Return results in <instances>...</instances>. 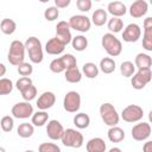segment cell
<instances>
[{
    "label": "cell",
    "instance_id": "cell-6",
    "mask_svg": "<svg viewBox=\"0 0 152 152\" xmlns=\"http://www.w3.org/2000/svg\"><path fill=\"white\" fill-rule=\"evenodd\" d=\"M62 144L66 147L72 148H80L83 145V135L81 132L74 129V128H66L64 129V133L61 138Z\"/></svg>",
    "mask_w": 152,
    "mask_h": 152
},
{
    "label": "cell",
    "instance_id": "cell-14",
    "mask_svg": "<svg viewBox=\"0 0 152 152\" xmlns=\"http://www.w3.org/2000/svg\"><path fill=\"white\" fill-rule=\"evenodd\" d=\"M141 36V28L138 24H129L125 27L122 32V38L127 43H134L137 42Z\"/></svg>",
    "mask_w": 152,
    "mask_h": 152
},
{
    "label": "cell",
    "instance_id": "cell-32",
    "mask_svg": "<svg viewBox=\"0 0 152 152\" xmlns=\"http://www.w3.org/2000/svg\"><path fill=\"white\" fill-rule=\"evenodd\" d=\"M71 44L76 51H83L88 46V40L84 36H76L71 39Z\"/></svg>",
    "mask_w": 152,
    "mask_h": 152
},
{
    "label": "cell",
    "instance_id": "cell-9",
    "mask_svg": "<svg viewBox=\"0 0 152 152\" xmlns=\"http://www.w3.org/2000/svg\"><path fill=\"white\" fill-rule=\"evenodd\" d=\"M63 107L69 113H76L81 107V96L77 91H68L63 100Z\"/></svg>",
    "mask_w": 152,
    "mask_h": 152
},
{
    "label": "cell",
    "instance_id": "cell-27",
    "mask_svg": "<svg viewBox=\"0 0 152 152\" xmlns=\"http://www.w3.org/2000/svg\"><path fill=\"white\" fill-rule=\"evenodd\" d=\"M89 124H90V118L86 113H78L74 116V125L80 129L87 128Z\"/></svg>",
    "mask_w": 152,
    "mask_h": 152
},
{
    "label": "cell",
    "instance_id": "cell-2",
    "mask_svg": "<svg viewBox=\"0 0 152 152\" xmlns=\"http://www.w3.org/2000/svg\"><path fill=\"white\" fill-rule=\"evenodd\" d=\"M49 66H50V70L52 72L59 74V72H63L68 69L77 66V61L71 53H66V55H63L59 58H56V59L51 61Z\"/></svg>",
    "mask_w": 152,
    "mask_h": 152
},
{
    "label": "cell",
    "instance_id": "cell-37",
    "mask_svg": "<svg viewBox=\"0 0 152 152\" xmlns=\"http://www.w3.org/2000/svg\"><path fill=\"white\" fill-rule=\"evenodd\" d=\"M0 126H1V129H2L4 132H11V131L13 129V126H14L13 118L10 116V115L4 116V118L0 120Z\"/></svg>",
    "mask_w": 152,
    "mask_h": 152
},
{
    "label": "cell",
    "instance_id": "cell-16",
    "mask_svg": "<svg viewBox=\"0 0 152 152\" xmlns=\"http://www.w3.org/2000/svg\"><path fill=\"white\" fill-rule=\"evenodd\" d=\"M46 133L51 140H58L62 138V135L64 133V128L59 121L50 120L48 122V126H46Z\"/></svg>",
    "mask_w": 152,
    "mask_h": 152
},
{
    "label": "cell",
    "instance_id": "cell-45",
    "mask_svg": "<svg viewBox=\"0 0 152 152\" xmlns=\"http://www.w3.org/2000/svg\"><path fill=\"white\" fill-rule=\"evenodd\" d=\"M5 74H6V66L2 63H0V78H2V76Z\"/></svg>",
    "mask_w": 152,
    "mask_h": 152
},
{
    "label": "cell",
    "instance_id": "cell-18",
    "mask_svg": "<svg viewBox=\"0 0 152 152\" xmlns=\"http://www.w3.org/2000/svg\"><path fill=\"white\" fill-rule=\"evenodd\" d=\"M147 12V2L145 0H137L129 7V14L133 18H141Z\"/></svg>",
    "mask_w": 152,
    "mask_h": 152
},
{
    "label": "cell",
    "instance_id": "cell-1",
    "mask_svg": "<svg viewBox=\"0 0 152 152\" xmlns=\"http://www.w3.org/2000/svg\"><path fill=\"white\" fill-rule=\"evenodd\" d=\"M25 45V50L28 53L30 61L32 63L39 64L43 61V48H42V43L37 37H28L26 39V42L24 43Z\"/></svg>",
    "mask_w": 152,
    "mask_h": 152
},
{
    "label": "cell",
    "instance_id": "cell-22",
    "mask_svg": "<svg viewBox=\"0 0 152 152\" xmlns=\"http://www.w3.org/2000/svg\"><path fill=\"white\" fill-rule=\"evenodd\" d=\"M152 65V58L150 55L146 53H138L134 58V66L138 69H151Z\"/></svg>",
    "mask_w": 152,
    "mask_h": 152
},
{
    "label": "cell",
    "instance_id": "cell-12",
    "mask_svg": "<svg viewBox=\"0 0 152 152\" xmlns=\"http://www.w3.org/2000/svg\"><path fill=\"white\" fill-rule=\"evenodd\" d=\"M132 138L137 141H144L151 135V126L147 122H139L133 126L132 131Z\"/></svg>",
    "mask_w": 152,
    "mask_h": 152
},
{
    "label": "cell",
    "instance_id": "cell-41",
    "mask_svg": "<svg viewBox=\"0 0 152 152\" xmlns=\"http://www.w3.org/2000/svg\"><path fill=\"white\" fill-rule=\"evenodd\" d=\"M31 84H32V80H31L30 77H20V78L17 81L15 87H17V89H18L19 91H21L23 89H25L26 87H28V86H31Z\"/></svg>",
    "mask_w": 152,
    "mask_h": 152
},
{
    "label": "cell",
    "instance_id": "cell-24",
    "mask_svg": "<svg viewBox=\"0 0 152 152\" xmlns=\"http://www.w3.org/2000/svg\"><path fill=\"white\" fill-rule=\"evenodd\" d=\"M91 21L95 26H102L107 21V12L102 8H97L94 11L91 15Z\"/></svg>",
    "mask_w": 152,
    "mask_h": 152
},
{
    "label": "cell",
    "instance_id": "cell-5",
    "mask_svg": "<svg viewBox=\"0 0 152 152\" xmlns=\"http://www.w3.org/2000/svg\"><path fill=\"white\" fill-rule=\"evenodd\" d=\"M100 115H101L102 121L109 127H114L119 124L120 116H119L115 107L112 103H108V102L102 103L100 106Z\"/></svg>",
    "mask_w": 152,
    "mask_h": 152
},
{
    "label": "cell",
    "instance_id": "cell-31",
    "mask_svg": "<svg viewBox=\"0 0 152 152\" xmlns=\"http://www.w3.org/2000/svg\"><path fill=\"white\" fill-rule=\"evenodd\" d=\"M82 71L86 75V77H88V78H95L99 75V68L95 65V63H91V62L84 63Z\"/></svg>",
    "mask_w": 152,
    "mask_h": 152
},
{
    "label": "cell",
    "instance_id": "cell-20",
    "mask_svg": "<svg viewBox=\"0 0 152 152\" xmlns=\"http://www.w3.org/2000/svg\"><path fill=\"white\" fill-rule=\"evenodd\" d=\"M87 152H106V142L102 138H93L87 142Z\"/></svg>",
    "mask_w": 152,
    "mask_h": 152
},
{
    "label": "cell",
    "instance_id": "cell-4",
    "mask_svg": "<svg viewBox=\"0 0 152 152\" xmlns=\"http://www.w3.org/2000/svg\"><path fill=\"white\" fill-rule=\"evenodd\" d=\"M101 45L102 48L106 50V52L112 56V57H116L121 53L122 51V44L121 42L113 34V33H106L102 36L101 39Z\"/></svg>",
    "mask_w": 152,
    "mask_h": 152
},
{
    "label": "cell",
    "instance_id": "cell-43",
    "mask_svg": "<svg viewBox=\"0 0 152 152\" xmlns=\"http://www.w3.org/2000/svg\"><path fill=\"white\" fill-rule=\"evenodd\" d=\"M55 5L57 8H65L70 5V0H55Z\"/></svg>",
    "mask_w": 152,
    "mask_h": 152
},
{
    "label": "cell",
    "instance_id": "cell-36",
    "mask_svg": "<svg viewBox=\"0 0 152 152\" xmlns=\"http://www.w3.org/2000/svg\"><path fill=\"white\" fill-rule=\"evenodd\" d=\"M13 89V83L10 78H0V95H7L12 91Z\"/></svg>",
    "mask_w": 152,
    "mask_h": 152
},
{
    "label": "cell",
    "instance_id": "cell-34",
    "mask_svg": "<svg viewBox=\"0 0 152 152\" xmlns=\"http://www.w3.org/2000/svg\"><path fill=\"white\" fill-rule=\"evenodd\" d=\"M107 26H108V30H109L110 32L118 33V32H120V31L124 28V21H122L120 18H114V17H113L112 19L108 20Z\"/></svg>",
    "mask_w": 152,
    "mask_h": 152
},
{
    "label": "cell",
    "instance_id": "cell-19",
    "mask_svg": "<svg viewBox=\"0 0 152 152\" xmlns=\"http://www.w3.org/2000/svg\"><path fill=\"white\" fill-rule=\"evenodd\" d=\"M64 49H65V45L62 42H59L56 37L49 39L45 44V51L49 55H59L64 51Z\"/></svg>",
    "mask_w": 152,
    "mask_h": 152
},
{
    "label": "cell",
    "instance_id": "cell-29",
    "mask_svg": "<svg viewBox=\"0 0 152 152\" xmlns=\"http://www.w3.org/2000/svg\"><path fill=\"white\" fill-rule=\"evenodd\" d=\"M100 69L103 74H112L115 70V61L110 57H104L100 61Z\"/></svg>",
    "mask_w": 152,
    "mask_h": 152
},
{
    "label": "cell",
    "instance_id": "cell-33",
    "mask_svg": "<svg viewBox=\"0 0 152 152\" xmlns=\"http://www.w3.org/2000/svg\"><path fill=\"white\" fill-rule=\"evenodd\" d=\"M120 72H121V75H122L124 77H131V76H133L134 72H135V66H134V64H133L132 62L125 61V62H122L121 65H120Z\"/></svg>",
    "mask_w": 152,
    "mask_h": 152
},
{
    "label": "cell",
    "instance_id": "cell-8",
    "mask_svg": "<svg viewBox=\"0 0 152 152\" xmlns=\"http://www.w3.org/2000/svg\"><path fill=\"white\" fill-rule=\"evenodd\" d=\"M144 116V110L138 104H129L121 112V118L126 122H138Z\"/></svg>",
    "mask_w": 152,
    "mask_h": 152
},
{
    "label": "cell",
    "instance_id": "cell-15",
    "mask_svg": "<svg viewBox=\"0 0 152 152\" xmlns=\"http://www.w3.org/2000/svg\"><path fill=\"white\" fill-rule=\"evenodd\" d=\"M142 48L146 51H152V18L151 17H147L144 20Z\"/></svg>",
    "mask_w": 152,
    "mask_h": 152
},
{
    "label": "cell",
    "instance_id": "cell-13",
    "mask_svg": "<svg viewBox=\"0 0 152 152\" xmlns=\"http://www.w3.org/2000/svg\"><path fill=\"white\" fill-rule=\"evenodd\" d=\"M56 38L62 42L64 45H68L72 37H71V32H70V26L66 21L62 20L56 25Z\"/></svg>",
    "mask_w": 152,
    "mask_h": 152
},
{
    "label": "cell",
    "instance_id": "cell-30",
    "mask_svg": "<svg viewBox=\"0 0 152 152\" xmlns=\"http://www.w3.org/2000/svg\"><path fill=\"white\" fill-rule=\"evenodd\" d=\"M33 132H34V128H33L32 124H28V122L20 124L17 129V133L20 138H30V137H32Z\"/></svg>",
    "mask_w": 152,
    "mask_h": 152
},
{
    "label": "cell",
    "instance_id": "cell-3",
    "mask_svg": "<svg viewBox=\"0 0 152 152\" xmlns=\"http://www.w3.org/2000/svg\"><path fill=\"white\" fill-rule=\"evenodd\" d=\"M25 58V45L20 40H13L10 45L7 59L10 64L14 66H19L21 63H24Z\"/></svg>",
    "mask_w": 152,
    "mask_h": 152
},
{
    "label": "cell",
    "instance_id": "cell-10",
    "mask_svg": "<svg viewBox=\"0 0 152 152\" xmlns=\"http://www.w3.org/2000/svg\"><path fill=\"white\" fill-rule=\"evenodd\" d=\"M68 24H69L70 28H74L75 31H80V32H88L91 26L90 19L87 15H82V14L72 15L69 19Z\"/></svg>",
    "mask_w": 152,
    "mask_h": 152
},
{
    "label": "cell",
    "instance_id": "cell-7",
    "mask_svg": "<svg viewBox=\"0 0 152 152\" xmlns=\"http://www.w3.org/2000/svg\"><path fill=\"white\" fill-rule=\"evenodd\" d=\"M152 80V72L151 69H139L134 75L132 76V87L137 90H140L145 88L146 84H148Z\"/></svg>",
    "mask_w": 152,
    "mask_h": 152
},
{
    "label": "cell",
    "instance_id": "cell-23",
    "mask_svg": "<svg viewBox=\"0 0 152 152\" xmlns=\"http://www.w3.org/2000/svg\"><path fill=\"white\" fill-rule=\"evenodd\" d=\"M108 139L112 141V142H120L125 139V132L122 128L118 127V126H114V127H110L108 129Z\"/></svg>",
    "mask_w": 152,
    "mask_h": 152
},
{
    "label": "cell",
    "instance_id": "cell-39",
    "mask_svg": "<svg viewBox=\"0 0 152 152\" xmlns=\"http://www.w3.org/2000/svg\"><path fill=\"white\" fill-rule=\"evenodd\" d=\"M58 15H59V11H58V8H57L56 6H51V7L46 8L45 12H44V17H45V19L49 20V21L56 20V19L58 18Z\"/></svg>",
    "mask_w": 152,
    "mask_h": 152
},
{
    "label": "cell",
    "instance_id": "cell-25",
    "mask_svg": "<svg viewBox=\"0 0 152 152\" xmlns=\"http://www.w3.org/2000/svg\"><path fill=\"white\" fill-rule=\"evenodd\" d=\"M15 28H17L15 21L12 20V19H10V18H5L0 23V30H1V32L5 33V34H7V36L14 33Z\"/></svg>",
    "mask_w": 152,
    "mask_h": 152
},
{
    "label": "cell",
    "instance_id": "cell-17",
    "mask_svg": "<svg viewBox=\"0 0 152 152\" xmlns=\"http://www.w3.org/2000/svg\"><path fill=\"white\" fill-rule=\"evenodd\" d=\"M56 102V96L52 91H44L37 100V107L40 110H46L51 108Z\"/></svg>",
    "mask_w": 152,
    "mask_h": 152
},
{
    "label": "cell",
    "instance_id": "cell-38",
    "mask_svg": "<svg viewBox=\"0 0 152 152\" xmlns=\"http://www.w3.org/2000/svg\"><path fill=\"white\" fill-rule=\"evenodd\" d=\"M38 152H61V148L57 144L53 142H43L38 147Z\"/></svg>",
    "mask_w": 152,
    "mask_h": 152
},
{
    "label": "cell",
    "instance_id": "cell-40",
    "mask_svg": "<svg viewBox=\"0 0 152 152\" xmlns=\"http://www.w3.org/2000/svg\"><path fill=\"white\" fill-rule=\"evenodd\" d=\"M32 71H33V68H32V65H31L30 63L24 62V63H21V64L18 66V72H19V75H21L23 77H28V76L32 74Z\"/></svg>",
    "mask_w": 152,
    "mask_h": 152
},
{
    "label": "cell",
    "instance_id": "cell-11",
    "mask_svg": "<svg viewBox=\"0 0 152 152\" xmlns=\"http://www.w3.org/2000/svg\"><path fill=\"white\" fill-rule=\"evenodd\" d=\"M12 115L17 119H27L30 116H32L33 114V107L32 104H30V102L23 101V102H18L12 107Z\"/></svg>",
    "mask_w": 152,
    "mask_h": 152
},
{
    "label": "cell",
    "instance_id": "cell-44",
    "mask_svg": "<svg viewBox=\"0 0 152 152\" xmlns=\"http://www.w3.org/2000/svg\"><path fill=\"white\" fill-rule=\"evenodd\" d=\"M142 152H152V141H146L144 144Z\"/></svg>",
    "mask_w": 152,
    "mask_h": 152
},
{
    "label": "cell",
    "instance_id": "cell-48",
    "mask_svg": "<svg viewBox=\"0 0 152 152\" xmlns=\"http://www.w3.org/2000/svg\"><path fill=\"white\" fill-rule=\"evenodd\" d=\"M25 152H34V151H31V150H27V151H25Z\"/></svg>",
    "mask_w": 152,
    "mask_h": 152
},
{
    "label": "cell",
    "instance_id": "cell-47",
    "mask_svg": "<svg viewBox=\"0 0 152 152\" xmlns=\"http://www.w3.org/2000/svg\"><path fill=\"white\" fill-rule=\"evenodd\" d=\"M0 152H6V151H5V148H4V147H0Z\"/></svg>",
    "mask_w": 152,
    "mask_h": 152
},
{
    "label": "cell",
    "instance_id": "cell-46",
    "mask_svg": "<svg viewBox=\"0 0 152 152\" xmlns=\"http://www.w3.org/2000/svg\"><path fill=\"white\" fill-rule=\"evenodd\" d=\"M108 152H122V151H121V148H119V147H112Z\"/></svg>",
    "mask_w": 152,
    "mask_h": 152
},
{
    "label": "cell",
    "instance_id": "cell-26",
    "mask_svg": "<svg viewBox=\"0 0 152 152\" xmlns=\"http://www.w3.org/2000/svg\"><path fill=\"white\" fill-rule=\"evenodd\" d=\"M64 77H65L66 82H69V83H78L81 81V78H82V74L78 70V68L75 66V68H71V69L65 70Z\"/></svg>",
    "mask_w": 152,
    "mask_h": 152
},
{
    "label": "cell",
    "instance_id": "cell-42",
    "mask_svg": "<svg viewBox=\"0 0 152 152\" xmlns=\"http://www.w3.org/2000/svg\"><path fill=\"white\" fill-rule=\"evenodd\" d=\"M76 6L81 12H88L91 8V1L90 0H77Z\"/></svg>",
    "mask_w": 152,
    "mask_h": 152
},
{
    "label": "cell",
    "instance_id": "cell-35",
    "mask_svg": "<svg viewBox=\"0 0 152 152\" xmlns=\"http://www.w3.org/2000/svg\"><path fill=\"white\" fill-rule=\"evenodd\" d=\"M20 94H21L23 99H24L26 102H30L31 100H33V99L36 97V95H37V88H36L33 84H31V86L26 87L25 89H23V90L20 91Z\"/></svg>",
    "mask_w": 152,
    "mask_h": 152
},
{
    "label": "cell",
    "instance_id": "cell-21",
    "mask_svg": "<svg viewBox=\"0 0 152 152\" xmlns=\"http://www.w3.org/2000/svg\"><path fill=\"white\" fill-rule=\"evenodd\" d=\"M108 12L114 17V18H120L122 15L126 14V6L124 2L121 1H112L108 4V7H107Z\"/></svg>",
    "mask_w": 152,
    "mask_h": 152
},
{
    "label": "cell",
    "instance_id": "cell-28",
    "mask_svg": "<svg viewBox=\"0 0 152 152\" xmlns=\"http://www.w3.org/2000/svg\"><path fill=\"white\" fill-rule=\"evenodd\" d=\"M49 120V114L45 112V110H39V112H36L32 114V124L37 127H42L43 125L46 124V121Z\"/></svg>",
    "mask_w": 152,
    "mask_h": 152
}]
</instances>
